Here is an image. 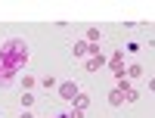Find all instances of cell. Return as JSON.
<instances>
[{"instance_id": "6da1fadb", "label": "cell", "mask_w": 155, "mask_h": 118, "mask_svg": "<svg viewBox=\"0 0 155 118\" xmlns=\"http://www.w3.org/2000/svg\"><path fill=\"white\" fill-rule=\"evenodd\" d=\"M22 62H28V44L22 37H9L0 44V87H9L19 78Z\"/></svg>"}, {"instance_id": "7c38bea8", "label": "cell", "mask_w": 155, "mask_h": 118, "mask_svg": "<svg viewBox=\"0 0 155 118\" xmlns=\"http://www.w3.org/2000/svg\"><path fill=\"white\" fill-rule=\"evenodd\" d=\"M137 96H140V93H137L134 87H127V90H124V103H137Z\"/></svg>"}, {"instance_id": "5bb4252c", "label": "cell", "mask_w": 155, "mask_h": 118, "mask_svg": "<svg viewBox=\"0 0 155 118\" xmlns=\"http://www.w3.org/2000/svg\"><path fill=\"white\" fill-rule=\"evenodd\" d=\"M127 87H130V81H127V78H118V87H115V90H121V93H124Z\"/></svg>"}, {"instance_id": "30bf717a", "label": "cell", "mask_w": 155, "mask_h": 118, "mask_svg": "<svg viewBox=\"0 0 155 118\" xmlns=\"http://www.w3.org/2000/svg\"><path fill=\"white\" fill-rule=\"evenodd\" d=\"M37 84H41L44 90H53V87H56V78H50V75H47V78H37Z\"/></svg>"}, {"instance_id": "3957f363", "label": "cell", "mask_w": 155, "mask_h": 118, "mask_svg": "<svg viewBox=\"0 0 155 118\" xmlns=\"http://www.w3.org/2000/svg\"><path fill=\"white\" fill-rule=\"evenodd\" d=\"M102 65H109V56H87L84 69H87V72H99Z\"/></svg>"}, {"instance_id": "8fae6325", "label": "cell", "mask_w": 155, "mask_h": 118, "mask_svg": "<svg viewBox=\"0 0 155 118\" xmlns=\"http://www.w3.org/2000/svg\"><path fill=\"white\" fill-rule=\"evenodd\" d=\"M87 47H90L87 41H78V44H74V56H78V59H81V56H87Z\"/></svg>"}, {"instance_id": "277c9868", "label": "cell", "mask_w": 155, "mask_h": 118, "mask_svg": "<svg viewBox=\"0 0 155 118\" xmlns=\"http://www.w3.org/2000/svg\"><path fill=\"white\" fill-rule=\"evenodd\" d=\"M109 106H112V109L124 106V93H121V90H109Z\"/></svg>"}, {"instance_id": "ba28073f", "label": "cell", "mask_w": 155, "mask_h": 118, "mask_svg": "<svg viewBox=\"0 0 155 118\" xmlns=\"http://www.w3.org/2000/svg\"><path fill=\"white\" fill-rule=\"evenodd\" d=\"M127 81H134V78H143V65H127Z\"/></svg>"}, {"instance_id": "8992f818", "label": "cell", "mask_w": 155, "mask_h": 118, "mask_svg": "<svg viewBox=\"0 0 155 118\" xmlns=\"http://www.w3.org/2000/svg\"><path fill=\"white\" fill-rule=\"evenodd\" d=\"M71 103H74V109H81V112H87V106H90V96H87V93H78V96H74Z\"/></svg>"}, {"instance_id": "4fadbf2b", "label": "cell", "mask_w": 155, "mask_h": 118, "mask_svg": "<svg viewBox=\"0 0 155 118\" xmlns=\"http://www.w3.org/2000/svg\"><path fill=\"white\" fill-rule=\"evenodd\" d=\"M22 106H25V109L34 106V96H31V93H22Z\"/></svg>"}, {"instance_id": "5b68a950", "label": "cell", "mask_w": 155, "mask_h": 118, "mask_svg": "<svg viewBox=\"0 0 155 118\" xmlns=\"http://www.w3.org/2000/svg\"><path fill=\"white\" fill-rule=\"evenodd\" d=\"M19 84H22V93H31V87L37 84V78L34 75H25V78H19Z\"/></svg>"}, {"instance_id": "e0dca14e", "label": "cell", "mask_w": 155, "mask_h": 118, "mask_svg": "<svg viewBox=\"0 0 155 118\" xmlns=\"http://www.w3.org/2000/svg\"><path fill=\"white\" fill-rule=\"evenodd\" d=\"M19 118H34V115H31V112H22V115H19Z\"/></svg>"}, {"instance_id": "9a60e30c", "label": "cell", "mask_w": 155, "mask_h": 118, "mask_svg": "<svg viewBox=\"0 0 155 118\" xmlns=\"http://www.w3.org/2000/svg\"><path fill=\"white\" fill-rule=\"evenodd\" d=\"M68 118H84V112H81V109H71V115H68Z\"/></svg>"}, {"instance_id": "2e32d148", "label": "cell", "mask_w": 155, "mask_h": 118, "mask_svg": "<svg viewBox=\"0 0 155 118\" xmlns=\"http://www.w3.org/2000/svg\"><path fill=\"white\" fill-rule=\"evenodd\" d=\"M149 90H152V93H155V78H149Z\"/></svg>"}, {"instance_id": "7a4b0ae2", "label": "cell", "mask_w": 155, "mask_h": 118, "mask_svg": "<svg viewBox=\"0 0 155 118\" xmlns=\"http://www.w3.org/2000/svg\"><path fill=\"white\" fill-rule=\"evenodd\" d=\"M56 90H59V96L65 99V103H71L78 93H81V87H78L74 78H68V81H59V84H56Z\"/></svg>"}, {"instance_id": "52a82bcc", "label": "cell", "mask_w": 155, "mask_h": 118, "mask_svg": "<svg viewBox=\"0 0 155 118\" xmlns=\"http://www.w3.org/2000/svg\"><path fill=\"white\" fill-rule=\"evenodd\" d=\"M84 41H87V44H99V41H102V31H99V28H87V37H84Z\"/></svg>"}, {"instance_id": "9c48e42d", "label": "cell", "mask_w": 155, "mask_h": 118, "mask_svg": "<svg viewBox=\"0 0 155 118\" xmlns=\"http://www.w3.org/2000/svg\"><path fill=\"white\" fill-rule=\"evenodd\" d=\"M121 62H124V50H118V53H112V56H109V65H112V69H118Z\"/></svg>"}]
</instances>
